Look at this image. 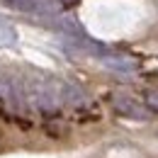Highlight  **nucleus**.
I'll use <instances>...</instances> for the list:
<instances>
[{
  "label": "nucleus",
  "mask_w": 158,
  "mask_h": 158,
  "mask_svg": "<svg viewBox=\"0 0 158 158\" xmlns=\"http://www.w3.org/2000/svg\"><path fill=\"white\" fill-rule=\"evenodd\" d=\"M114 105H117L119 112H124V114H129V117L146 119V112H143V107H139L134 100H129V98H114Z\"/></svg>",
  "instance_id": "nucleus-1"
},
{
  "label": "nucleus",
  "mask_w": 158,
  "mask_h": 158,
  "mask_svg": "<svg viewBox=\"0 0 158 158\" xmlns=\"http://www.w3.org/2000/svg\"><path fill=\"white\" fill-rule=\"evenodd\" d=\"M7 5L17 7V10H32V12H39V0H5Z\"/></svg>",
  "instance_id": "nucleus-2"
}]
</instances>
